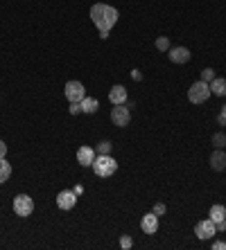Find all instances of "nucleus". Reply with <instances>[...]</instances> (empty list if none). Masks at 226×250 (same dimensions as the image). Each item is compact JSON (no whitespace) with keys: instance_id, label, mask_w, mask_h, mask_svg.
I'll return each instance as SVG.
<instances>
[{"instance_id":"f257e3e1","label":"nucleus","mask_w":226,"mask_h":250,"mask_svg":"<svg viewBox=\"0 0 226 250\" xmlns=\"http://www.w3.org/2000/svg\"><path fill=\"white\" fill-rule=\"evenodd\" d=\"M118 9L111 5H104V2H95L90 7V21L95 23V27L100 32H109L113 25L118 23Z\"/></svg>"},{"instance_id":"f03ea898","label":"nucleus","mask_w":226,"mask_h":250,"mask_svg":"<svg viewBox=\"0 0 226 250\" xmlns=\"http://www.w3.org/2000/svg\"><path fill=\"white\" fill-rule=\"evenodd\" d=\"M90 167H93L95 176H100V178H109V176H113L118 171V163L113 160L111 153H97Z\"/></svg>"},{"instance_id":"7ed1b4c3","label":"nucleus","mask_w":226,"mask_h":250,"mask_svg":"<svg viewBox=\"0 0 226 250\" xmlns=\"http://www.w3.org/2000/svg\"><path fill=\"white\" fill-rule=\"evenodd\" d=\"M210 86L206 82H197L190 86V90H188V99H190L192 104H203V102H208L210 99Z\"/></svg>"},{"instance_id":"20e7f679","label":"nucleus","mask_w":226,"mask_h":250,"mask_svg":"<svg viewBox=\"0 0 226 250\" xmlns=\"http://www.w3.org/2000/svg\"><path fill=\"white\" fill-rule=\"evenodd\" d=\"M64 95H66V99H68L70 104H75V102L79 104V102L86 97V88H84L82 82H68L66 83V88H64Z\"/></svg>"},{"instance_id":"39448f33","label":"nucleus","mask_w":226,"mask_h":250,"mask_svg":"<svg viewBox=\"0 0 226 250\" xmlns=\"http://www.w3.org/2000/svg\"><path fill=\"white\" fill-rule=\"evenodd\" d=\"M14 212H16V216H30L32 212H34V201H32L27 194H18L16 198H14Z\"/></svg>"},{"instance_id":"423d86ee","label":"nucleus","mask_w":226,"mask_h":250,"mask_svg":"<svg viewBox=\"0 0 226 250\" xmlns=\"http://www.w3.org/2000/svg\"><path fill=\"white\" fill-rule=\"evenodd\" d=\"M111 122L115 124V126H120V128L129 126V122H131V111H129V106L118 104L115 108H111Z\"/></svg>"},{"instance_id":"0eeeda50","label":"nucleus","mask_w":226,"mask_h":250,"mask_svg":"<svg viewBox=\"0 0 226 250\" xmlns=\"http://www.w3.org/2000/svg\"><path fill=\"white\" fill-rule=\"evenodd\" d=\"M195 234H197V239H202V241H208V239H213L215 234H217L215 221H213V219H203V221H199L195 226Z\"/></svg>"},{"instance_id":"6e6552de","label":"nucleus","mask_w":226,"mask_h":250,"mask_svg":"<svg viewBox=\"0 0 226 250\" xmlns=\"http://www.w3.org/2000/svg\"><path fill=\"white\" fill-rule=\"evenodd\" d=\"M57 205H59V209H72L75 205H77V194H75V189H64V192L57 194Z\"/></svg>"},{"instance_id":"1a4fd4ad","label":"nucleus","mask_w":226,"mask_h":250,"mask_svg":"<svg viewBox=\"0 0 226 250\" xmlns=\"http://www.w3.org/2000/svg\"><path fill=\"white\" fill-rule=\"evenodd\" d=\"M93 160H95V149L89 145H84L77 149V163L82 165V167H90L93 165Z\"/></svg>"},{"instance_id":"9d476101","label":"nucleus","mask_w":226,"mask_h":250,"mask_svg":"<svg viewBox=\"0 0 226 250\" xmlns=\"http://www.w3.org/2000/svg\"><path fill=\"white\" fill-rule=\"evenodd\" d=\"M167 57H170V61L172 63H188L190 61V50L188 47H170V52H167Z\"/></svg>"},{"instance_id":"9b49d317","label":"nucleus","mask_w":226,"mask_h":250,"mask_svg":"<svg viewBox=\"0 0 226 250\" xmlns=\"http://www.w3.org/2000/svg\"><path fill=\"white\" fill-rule=\"evenodd\" d=\"M140 228H143L145 234H154L158 230V216L154 212H147V214L140 219Z\"/></svg>"},{"instance_id":"f8f14e48","label":"nucleus","mask_w":226,"mask_h":250,"mask_svg":"<svg viewBox=\"0 0 226 250\" xmlns=\"http://www.w3.org/2000/svg\"><path fill=\"white\" fill-rule=\"evenodd\" d=\"M109 102H111L113 106L125 104V102H127V88L122 86V83H115V86L109 90Z\"/></svg>"},{"instance_id":"ddd939ff","label":"nucleus","mask_w":226,"mask_h":250,"mask_svg":"<svg viewBox=\"0 0 226 250\" xmlns=\"http://www.w3.org/2000/svg\"><path fill=\"white\" fill-rule=\"evenodd\" d=\"M210 167H213L215 171H224V169H226V151L215 149L213 156H210Z\"/></svg>"},{"instance_id":"4468645a","label":"nucleus","mask_w":226,"mask_h":250,"mask_svg":"<svg viewBox=\"0 0 226 250\" xmlns=\"http://www.w3.org/2000/svg\"><path fill=\"white\" fill-rule=\"evenodd\" d=\"M208 86H210V93H213V95H217V97H226V79L215 77Z\"/></svg>"},{"instance_id":"2eb2a0df","label":"nucleus","mask_w":226,"mask_h":250,"mask_svg":"<svg viewBox=\"0 0 226 250\" xmlns=\"http://www.w3.org/2000/svg\"><path fill=\"white\" fill-rule=\"evenodd\" d=\"M79 106H82V113H89V115H93V113H97V99L93 97H84L82 102H79Z\"/></svg>"},{"instance_id":"dca6fc26","label":"nucleus","mask_w":226,"mask_h":250,"mask_svg":"<svg viewBox=\"0 0 226 250\" xmlns=\"http://www.w3.org/2000/svg\"><path fill=\"white\" fill-rule=\"evenodd\" d=\"M208 219H213L215 223L224 221V219H226V208H224V205H213V208H210V212H208Z\"/></svg>"},{"instance_id":"f3484780","label":"nucleus","mask_w":226,"mask_h":250,"mask_svg":"<svg viewBox=\"0 0 226 250\" xmlns=\"http://www.w3.org/2000/svg\"><path fill=\"white\" fill-rule=\"evenodd\" d=\"M9 176H12V165L7 163V158H0V185L9 181Z\"/></svg>"},{"instance_id":"a211bd4d","label":"nucleus","mask_w":226,"mask_h":250,"mask_svg":"<svg viewBox=\"0 0 226 250\" xmlns=\"http://www.w3.org/2000/svg\"><path fill=\"white\" fill-rule=\"evenodd\" d=\"M156 50L167 52V50H170V39H167V36H158V39H156Z\"/></svg>"},{"instance_id":"6ab92c4d","label":"nucleus","mask_w":226,"mask_h":250,"mask_svg":"<svg viewBox=\"0 0 226 250\" xmlns=\"http://www.w3.org/2000/svg\"><path fill=\"white\" fill-rule=\"evenodd\" d=\"M213 146L215 149H224L226 146V135L224 133H215L213 135Z\"/></svg>"},{"instance_id":"aec40b11","label":"nucleus","mask_w":226,"mask_h":250,"mask_svg":"<svg viewBox=\"0 0 226 250\" xmlns=\"http://www.w3.org/2000/svg\"><path fill=\"white\" fill-rule=\"evenodd\" d=\"M111 149H113V145L109 140H102L100 145H97V153H111Z\"/></svg>"},{"instance_id":"412c9836","label":"nucleus","mask_w":226,"mask_h":250,"mask_svg":"<svg viewBox=\"0 0 226 250\" xmlns=\"http://www.w3.org/2000/svg\"><path fill=\"white\" fill-rule=\"evenodd\" d=\"M131 246H134V239H131V234H122V237H120V248H131Z\"/></svg>"},{"instance_id":"4be33fe9","label":"nucleus","mask_w":226,"mask_h":250,"mask_svg":"<svg viewBox=\"0 0 226 250\" xmlns=\"http://www.w3.org/2000/svg\"><path fill=\"white\" fill-rule=\"evenodd\" d=\"M213 79H215V70H213V68H206V70H203V72H202V82L210 83V82H213Z\"/></svg>"},{"instance_id":"5701e85b","label":"nucleus","mask_w":226,"mask_h":250,"mask_svg":"<svg viewBox=\"0 0 226 250\" xmlns=\"http://www.w3.org/2000/svg\"><path fill=\"white\" fill-rule=\"evenodd\" d=\"M152 212H154V214H156V216H161V214H165V212H167L165 203H156V205H154V209H152Z\"/></svg>"},{"instance_id":"b1692460","label":"nucleus","mask_w":226,"mask_h":250,"mask_svg":"<svg viewBox=\"0 0 226 250\" xmlns=\"http://www.w3.org/2000/svg\"><path fill=\"white\" fill-rule=\"evenodd\" d=\"M217 122H220L222 126H224V124H226V106H222V113H220V115H217Z\"/></svg>"},{"instance_id":"393cba45","label":"nucleus","mask_w":226,"mask_h":250,"mask_svg":"<svg viewBox=\"0 0 226 250\" xmlns=\"http://www.w3.org/2000/svg\"><path fill=\"white\" fill-rule=\"evenodd\" d=\"M68 111H70V115H77V113H82V106L75 102V104H70V108H68Z\"/></svg>"},{"instance_id":"a878e982","label":"nucleus","mask_w":226,"mask_h":250,"mask_svg":"<svg viewBox=\"0 0 226 250\" xmlns=\"http://www.w3.org/2000/svg\"><path fill=\"white\" fill-rule=\"evenodd\" d=\"M213 248H215V250H226V241H215Z\"/></svg>"},{"instance_id":"bb28decb","label":"nucleus","mask_w":226,"mask_h":250,"mask_svg":"<svg viewBox=\"0 0 226 250\" xmlns=\"http://www.w3.org/2000/svg\"><path fill=\"white\" fill-rule=\"evenodd\" d=\"M215 228H217V232H224L226 230V219L224 221H220V223H215Z\"/></svg>"},{"instance_id":"cd10ccee","label":"nucleus","mask_w":226,"mask_h":250,"mask_svg":"<svg viewBox=\"0 0 226 250\" xmlns=\"http://www.w3.org/2000/svg\"><path fill=\"white\" fill-rule=\"evenodd\" d=\"M5 156H7V145L0 140V158H5Z\"/></svg>"},{"instance_id":"c85d7f7f","label":"nucleus","mask_w":226,"mask_h":250,"mask_svg":"<svg viewBox=\"0 0 226 250\" xmlns=\"http://www.w3.org/2000/svg\"><path fill=\"white\" fill-rule=\"evenodd\" d=\"M131 75H134V79H136V82H140V79H143V75H140V72H138V70H134V72H131Z\"/></svg>"}]
</instances>
